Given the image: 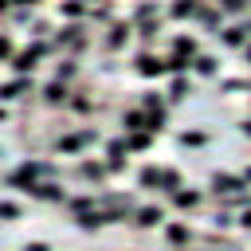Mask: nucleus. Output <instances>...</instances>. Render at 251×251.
<instances>
[{
	"label": "nucleus",
	"mask_w": 251,
	"mask_h": 251,
	"mask_svg": "<svg viewBox=\"0 0 251 251\" xmlns=\"http://www.w3.org/2000/svg\"><path fill=\"white\" fill-rule=\"evenodd\" d=\"M239 4H243V0H227V8H239Z\"/></svg>",
	"instance_id": "f257e3e1"
}]
</instances>
